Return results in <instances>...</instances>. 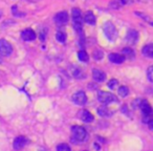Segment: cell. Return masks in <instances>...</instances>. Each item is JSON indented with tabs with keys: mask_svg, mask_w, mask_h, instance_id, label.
<instances>
[{
	"mask_svg": "<svg viewBox=\"0 0 153 151\" xmlns=\"http://www.w3.org/2000/svg\"><path fill=\"white\" fill-rule=\"evenodd\" d=\"M71 133H72V140L74 142H85L88 138V133L86 131V129L82 126L79 125H74L71 127Z\"/></svg>",
	"mask_w": 153,
	"mask_h": 151,
	"instance_id": "6da1fadb",
	"label": "cell"
},
{
	"mask_svg": "<svg viewBox=\"0 0 153 151\" xmlns=\"http://www.w3.org/2000/svg\"><path fill=\"white\" fill-rule=\"evenodd\" d=\"M72 21H74V25L76 32L82 36L83 34V17H82L81 11L78 7L72 9Z\"/></svg>",
	"mask_w": 153,
	"mask_h": 151,
	"instance_id": "7a4b0ae2",
	"label": "cell"
},
{
	"mask_svg": "<svg viewBox=\"0 0 153 151\" xmlns=\"http://www.w3.org/2000/svg\"><path fill=\"white\" fill-rule=\"evenodd\" d=\"M103 30H104L105 36L107 37V39H108L109 41L113 42V41L117 39V28H115L114 24H113L112 22H110V21L105 22L104 26H103Z\"/></svg>",
	"mask_w": 153,
	"mask_h": 151,
	"instance_id": "3957f363",
	"label": "cell"
},
{
	"mask_svg": "<svg viewBox=\"0 0 153 151\" xmlns=\"http://www.w3.org/2000/svg\"><path fill=\"white\" fill-rule=\"evenodd\" d=\"M98 100L100 103L104 105L112 104V103H117V98L111 92L107 91H99L98 94Z\"/></svg>",
	"mask_w": 153,
	"mask_h": 151,
	"instance_id": "277c9868",
	"label": "cell"
},
{
	"mask_svg": "<svg viewBox=\"0 0 153 151\" xmlns=\"http://www.w3.org/2000/svg\"><path fill=\"white\" fill-rule=\"evenodd\" d=\"M72 102L76 105H79V106H84L87 103V96L83 90L76 91L72 96Z\"/></svg>",
	"mask_w": 153,
	"mask_h": 151,
	"instance_id": "5b68a950",
	"label": "cell"
},
{
	"mask_svg": "<svg viewBox=\"0 0 153 151\" xmlns=\"http://www.w3.org/2000/svg\"><path fill=\"white\" fill-rule=\"evenodd\" d=\"M13 53V47L5 39H0V55L7 57Z\"/></svg>",
	"mask_w": 153,
	"mask_h": 151,
	"instance_id": "8992f818",
	"label": "cell"
},
{
	"mask_svg": "<svg viewBox=\"0 0 153 151\" xmlns=\"http://www.w3.org/2000/svg\"><path fill=\"white\" fill-rule=\"evenodd\" d=\"M27 144H28L27 138L23 135H20V136H17V138L14 140L13 146L15 150H21V149L24 148Z\"/></svg>",
	"mask_w": 153,
	"mask_h": 151,
	"instance_id": "52a82bcc",
	"label": "cell"
},
{
	"mask_svg": "<svg viewBox=\"0 0 153 151\" xmlns=\"http://www.w3.org/2000/svg\"><path fill=\"white\" fill-rule=\"evenodd\" d=\"M126 41L129 43L130 45L136 44L138 41V32L135 30H129L126 34Z\"/></svg>",
	"mask_w": 153,
	"mask_h": 151,
	"instance_id": "ba28073f",
	"label": "cell"
},
{
	"mask_svg": "<svg viewBox=\"0 0 153 151\" xmlns=\"http://www.w3.org/2000/svg\"><path fill=\"white\" fill-rule=\"evenodd\" d=\"M68 21V14L66 12H59L56 14L55 16V22L58 25H63V24L67 23Z\"/></svg>",
	"mask_w": 153,
	"mask_h": 151,
	"instance_id": "9c48e42d",
	"label": "cell"
},
{
	"mask_svg": "<svg viewBox=\"0 0 153 151\" xmlns=\"http://www.w3.org/2000/svg\"><path fill=\"white\" fill-rule=\"evenodd\" d=\"M79 118L84 122V123H91L94 119V115H92L88 110H86V109H83V110L80 111Z\"/></svg>",
	"mask_w": 153,
	"mask_h": 151,
	"instance_id": "30bf717a",
	"label": "cell"
},
{
	"mask_svg": "<svg viewBox=\"0 0 153 151\" xmlns=\"http://www.w3.org/2000/svg\"><path fill=\"white\" fill-rule=\"evenodd\" d=\"M140 109L142 110L143 115H151L152 113V108H151V105L148 103L147 100H142L140 101Z\"/></svg>",
	"mask_w": 153,
	"mask_h": 151,
	"instance_id": "8fae6325",
	"label": "cell"
},
{
	"mask_svg": "<svg viewBox=\"0 0 153 151\" xmlns=\"http://www.w3.org/2000/svg\"><path fill=\"white\" fill-rule=\"evenodd\" d=\"M70 72H71V76L76 79H84L85 78V74H84L83 70L79 67V66H71L70 67Z\"/></svg>",
	"mask_w": 153,
	"mask_h": 151,
	"instance_id": "7c38bea8",
	"label": "cell"
},
{
	"mask_svg": "<svg viewBox=\"0 0 153 151\" xmlns=\"http://www.w3.org/2000/svg\"><path fill=\"white\" fill-rule=\"evenodd\" d=\"M21 36H22V39H23V40L33 41L36 39V33H35L33 30H30V28H26V30H24L23 32L21 33Z\"/></svg>",
	"mask_w": 153,
	"mask_h": 151,
	"instance_id": "4fadbf2b",
	"label": "cell"
},
{
	"mask_svg": "<svg viewBox=\"0 0 153 151\" xmlns=\"http://www.w3.org/2000/svg\"><path fill=\"white\" fill-rule=\"evenodd\" d=\"M92 78L97 82H104L106 80V74L102 70L94 69L92 70Z\"/></svg>",
	"mask_w": 153,
	"mask_h": 151,
	"instance_id": "5bb4252c",
	"label": "cell"
},
{
	"mask_svg": "<svg viewBox=\"0 0 153 151\" xmlns=\"http://www.w3.org/2000/svg\"><path fill=\"white\" fill-rule=\"evenodd\" d=\"M108 58H109V61L115 64H121L125 61V57L123 55H120V54H110L108 56Z\"/></svg>",
	"mask_w": 153,
	"mask_h": 151,
	"instance_id": "9a60e30c",
	"label": "cell"
},
{
	"mask_svg": "<svg viewBox=\"0 0 153 151\" xmlns=\"http://www.w3.org/2000/svg\"><path fill=\"white\" fill-rule=\"evenodd\" d=\"M98 113L103 118H109V117H111V115H112L114 112H113L110 108H108V107L101 106V107H99V108H98Z\"/></svg>",
	"mask_w": 153,
	"mask_h": 151,
	"instance_id": "2e32d148",
	"label": "cell"
},
{
	"mask_svg": "<svg viewBox=\"0 0 153 151\" xmlns=\"http://www.w3.org/2000/svg\"><path fill=\"white\" fill-rule=\"evenodd\" d=\"M83 20L87 24H89V25H94V24H96V16H94V14L92 13L91 11L86 12L85 15H84Z\"/></svg>",
	"mask_w": 153,
	"mask_h": 151,
	"instance_id": "e0dca14e",
	"label": "cell"
},
{
	"mask_svg": "<svg viewBox=\"0 0 153 151\" xmlns=\"http://www.w3.org/2000/svg\"><path fill=\"white\" fill-rule=\"evenodd\" d=\"M143 55L147 58H153V45L151 44H147L143 47Z\"/></svg>",
	"mask_w": 153,
	"mask_h": 151,
	"instance_id": "ac0fdd59",
	"label": "cell"
},
{
	"mask_svg": "<svg viewBox=\"0 0 153 151\" xmlns=\"http://www.w3.org/2000/svg\"><path fill=\"white\" fill-rule=\"evenodd\" d=\"M123 56L126 58H128V59H133L134 58V51H132L131 48H129V47H125V48L123 49Z\"/></svg>",
	"mask_w": 153,
	"mask_h": 151,
	"instance_id": "d6986e66",
	"label": "cell"
},
{
	"mask_svg": "<svg viewBox=\"0 0 153 151\" xmlns=\"http://www.w3.org/2000/svg\"><path fill=\"white\" fill-rule=\"evenodd\" d=\"M56 39H57L60 43H65L66 34L64 32H60L59 30V32H57V34H56Z\"/></svg>",
	"mask_w": 153,
	"mask_h": 151,
	"instance_id": "ffe728a7",
	"label": "cell"
},
{
	"mask_svg": "<svg viewBox=\"0 0 153 151\" xmlns=\"http://www.w3.org/2000/svg\"><path fill=\"white\" fill-rule=\"evenodd\" d=\"M78 57H79V60L82 62H88V59H89V57H88L87 53H86L85 51H80L79 53H78Z\"/></svg>",
	"mask_w": 153,
	"mask_h": 151,
	"instance_id": "44dd1931",
	"label": "cell"
},
{
	"mask_svg": "<svg viewBox=\"0 0 153 151\" xmlns=\"http://www.w3.org/2000/svg\"><path fill=\"white\" fill-rule=\"evenodd\" d=\"M119 94H120V97L125 98V97H127L128 94H129V89H128L126 86H121V87L119 88Z\"/></svg>",
	"mask_w": 153,
	"mask_h": 151,
	"instance_id": "7402d4cb",
	"label": "cell"
},
{
	"mask_svg": "<svg viewBox=\"0 0 153 151\" xmlns=\"http://www.w3.org/2000/svg\"><path fill=\"white\" fill-rule=\"evenodd\" d=\"M57 151H71V148L67 144H60L57 146Z\"/></svg>",
	"mask_w": 153,
	"mask_h": 151,
	"instance_id": "603a6c76",
	"label": "cell"
},
{
	"mask_svg": "<svg viewBox=\"0 0 153 151\" xmlns=\"http://www.w3.org/2000/svg\"><path fill=\"white\" fill-rule=\"evenodd\" d=\"M103 56H104V54H103L100 49H97V51H94V58L97 60V61H100V60L103 58Z\"/></svg>",
	"mask_w": 153,
	"mask_h": 151,
	"instance_id": "cb8c5ba5",
	"label": "cell"
},
{
	"mask_svg": "<svg viewBox=\"0 0 153 151\" xmlns=\"http://www.w3.org/2000/svg\"><path fill=\"white\" fill-rule=\"evenodd\" d=\"M117 80H115V79H112V80H110V81L108 82V87L110 88V89H114L115 87H117Z\"/></svg>",
	"mask_w": 153,
	"mask_h": 151,
	"instance_id": "d4e9b609",
	"label": "cell"
},
{
	"mask_svg": "<svg viewBox=\"0 0 153 151\" xmlns=\"http://www.w3.org/2000/svg\"><path fill=\"white\" fill-rule=\"evenodd\" d=\"M140 101H142V99H135V100H133V102H132V107H133V109H140Z\"/></svg>",
	"mask_w": 153,
	"mask_h": 151,
	"instance_id": "484cf974",
	"label": "cell"
},
{
	"mask_svg": "<svg viewBox=\"0 0 153 151\" xmlns=\"http://www.w3.org/2000/svg\"><path fill=\"white\" fill-rule=\"evenodd\" d=\"M147 74H148V80L149 82H153V78H152V74H153V67L150 66L148 68V71H147Z\"/></svg>",
	"mask_w": 153,
	"mask_h": 151,
	"instance_id": "4316f807",
	"label": "cell"
},
{
	"mask_svg": "<svg viewBox=\"0 0 153 151\" xmlns=\"http://www.w3.org/2000/svg\"><path fill=\"white\" fill-rule=\"evenodd\" d=\"M122 111H123V112L125 113V115H130V117H131V113H130V111L128 110V108H127V106H126V105H124V106L122 107Z\"/></svg>",
	"mask_w": 153,
	"mask_h": 151,
	"instance_id": "83f0119b",
	"label": "cell"
},
{
	"mask_svg": "<svg viewBox=\"0 0 153 151\" xmlns=\"http://www.w3.org/2000/svg\"><path fill=\"white\" fill-rule=\"evenodd\" d=\"M117 1H119V2H121L122 4H130L133 0H117Z\"/></svg>",
	"mask_w": 153,
	"mask_h": 151,
	"instance_id": "f1b7e54d",
	"label": "cell"
},
{
	"mask_svg": "<svg viewBox=\"0 0 153 151\" xmlns=\"http://www.w3.org/2000/svg\"><path fill=\"white\" fill-rule=\"evenodd\" d=\"M45 38H46V30L45 32H41V35H40V39H41V41H44L45 40Z\"/></svg>",
	"mask_w": 153,
	"mask_h": 151,
	"instance_id": "f546056e",
	"label": "cell"
},
{
	"mask_svg": "<svg viewBox=\"0 0 153 151\" xmlns=\"http://www.w3.org/2000/svg\"><path fill=\"white\" fill-rule=\"evenodd\" d=\"M2 17V11H0V18Z\"/></svg>",
	"mask_w": 153,
	"mask_h": 151,
	"instance_id": "4dcf8cb0",
	"label": "cell"
},
{
	"mask_svg": "<svg viewBox=\"0 0 153 151\" xmlns=\"http://www.w3.org/2000/svg\"><path fill=\"white\" fill-rule=\"evenodd\" d=\"M84 151H86V150H84Z\"/></svg>",
	"mask_w": 153,
	"mask_h": 151,
	"instance_id": "1f68e13d",
	"label": "cell"
}]
</instances>
